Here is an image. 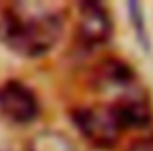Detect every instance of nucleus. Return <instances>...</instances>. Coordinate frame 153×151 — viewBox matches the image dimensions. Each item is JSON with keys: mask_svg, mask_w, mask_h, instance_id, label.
I'll list each match as a JSON object with an SVG mask.
<instances>
[{"mask_svg": "<svg viewBox=\"0 0 153 151\" xmlns=\"http://www.w3.org/2000/svg\"><path fill=\"white\" fill-rule=\"evenodd\" d=\"M63 31V10L45 2H14L2 10L0 39L14 53L41 57L55 47Z\"/></svg>", "mask_w": 153, "mask_h": 151, "instance_id": "obj_1", "label": "nucleus"}, {"mask_svg": "<svg viewBox=\"0 0 153 151\" xmlns=\"http://www.w3.org/2000/svg\"><path fill=\"white\" fill-rule=\"evenodd\" d=\"M71 120L82 138L98 149H112L122 135V128L108 104L75 108Z\"/></svg>", "mask_w": 153, "mask_h": 151, "instance_id": "obj_2", "label": "nucleus"}, {"mask_svg": "<svg viewBox=\"0 0 153 151\" xmlns=\"http://www.w3.org/2000/svg\"><path fill=\"white\" fill-rule=\"evenodd\" d=\"M0 114L14 124H30L39 116V100L22 80H4L0 85Z\"/></svg>", "mask_w": 153, "mask_h": 151, "instance_id": "obj_3", "label": "nucleus"}, {"mask_svg": "<svg viewBox=\"0 0 153 151\" xmlns=\"http://www.w3.org/2000/svg\"><path fill=\"white\" fill-rule=\"evenodd\" d=\"M76 36L86 47H98L112 36V18L106 6L100 2H81Z\"/></svg>", "mask_w": 153, "mask_h": 151, "instance_id": "obj_4", "label": "nucleus"}, {"mask_svg": "<svg viewBox=\"0 0 153 151\" xmlns=\"http://www.w3.org/2000/svg\"><path fill=\"white\" fill-rule=\"evenodd\" d=\"M116 116L122 132L126 129H143L153 122V112L149 102L141 94H130V96L118 98L108 104Z\"/></svg>", "mask_w": 153, "mask_h": 151, "instance_id": "obj_5", "label": "nucleus"}, {"mask_svg": "<svg viewBox=\"0 0 153 151\" xmlns=\"http://www.w3.org/2000/svg\"><path fill=\"white\" fill-rule=\"evenodd\" d=\"M96 83L106 92H116L114 100L135 94V73L131 71V67L126 65V61H120V59L104 61V65L98 71Z\"/></svg>", "mask_w": 153, "mask_h": 151, "instance_id": "obj_6", "label": "nucleus"}, {"mask_svg": "<svg viewBox=\"0 0 153 151\" xmlns=\"http://www.w3.org/2000/svg\"><path fill=\"white\" fill-rule=\"evenodd\" d=\"M27 151H76V147L65 133L55 132V129H45L30 139Z\"/></svg>", "mask_w": 153, "mask_h": 151, "instance_id": "obj_7", "label": "nucleus"}, {"mask_svg": "<svg viewBox=\"0 0 153 151\" xmlns=\"http://www.w3.org/2000/svg\"><path fill=\"white\" fill-rule=\"evenodd\" d=\"M128 10H130V20L134 24L137 39L141 41L143 49H149V36H147V28H145V18H143V14H141V6L137 2H130Z\"/></svg>", "mask_w": 153, "mask_h": 151, "instance_id": "obj_8", "label": "nucleus"}, {"mask_svg": "<svg viewBox=\"0 0 153 151\" xmlns=\"http://www.w3.org/2000/svg\"><path fill=\"white\" fill-rule=\"evenodd\" d=\"M128 151H153V139H137L128 147Z\"/></svg>", "mask_w": 153, "mask_h": 151, "instance_id": "obj_9", "label": "nucleus"}]
</instances>
